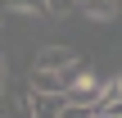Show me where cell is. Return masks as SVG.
<instances>
[{"label": "cell", "mask_w": 122, "mask_h": 118, "mask_svg": "<svg viewBox=\"0 0 122 118\" xmlns=\"http://www.w3.org/2000/svg\"><path fill=\"white\" fill-rule=\"evenodd\" d=\"M72 64H81L72 45H41L36 59H32V68H41V73H59V68H72Z\"/></svg>", "instance_id": "7a4b0ae2"}, {"label": "cell", "mask_w": 122, "mask_h": 118, "mask_svg": "<svg viewBox=\"0 0 122 118\" xmlns=\"http://www.w3.org/2000/svg\"><path fill=\"white\" fill-rule=\"evenodd\" d=\"M68 109V96H45V91H27V118H59Z\"/></svg>", "instance_id": "3957f363"}, {"label": "cell", "mask_w": 122, "mask_h": 118, "mask_svg": "<svg viewBox=\"0 0 122 118\" xmlns=\"http://www.w3.org/2000/svg\"><path fill=\"white\" fill-rule=\"evenodd\" d=\"M59 118H86V109H81V105H68V109H63Z\"/></svg>", "instance_id": "ba28073f"}, {"label": "cell", "mask_w": 122, "mask_h": 118, "mask_svg": "<svg viewBox=\"0 0 122 118\" xmlns=\"http://www.w3.org/2000/svg\"><path fill=\"white\" fill-rule=\"evenodd\" d=\"M100 91H104V82H100V77H95L91 68H81V73H77V82H72V86H68L63 96H68V105H81V109H95Z\"/></svg>", "instance_id": "6da1fadb"}, {"label": "cell", "mask_w": 122, "mask_h": 118, "mask_svg": "<svg viewBox=\"0 0 122 118\" xmlns=\"http://www.w3.org/2000/svg\"><path fill=\"white\" fill-rule=\"evenodd\" d=\"M81 14H91L95 23H113V18H118V0H86Z\"/></svg>", "instance_id": "5b68a950"}, {"label": "cell", "mask_w": 122, "mask_h": 118, "mask_svg": "<svg viewBox=\"0 0 122 118\" xmlns=\"http://www.w3.org/2000/svg\"><path fill=\"white\" fill-rule=\"evenodd\" d=\"M118 118H122V114H118Z\"/></svg>", "instance_id": "8fae6325"}, {"label": "cell", "mask_w": 122, "mask_h": 118, "mask_svg": "<svg viewBox=\"0 0 122 118\" xmlns=\"http://www.w3.org/2000/svg\"><path fill=\"white\" fill-rule=\"evenodd\" d=\"M5 14H45V0H5Z\"/></svg>", "instance_id": "8992f818"}, {"label": "cell", "mask_w": 122, "mask_h": 118, "mask_svg": "<svg viewBox=\"0 0 122 118\" xmlns=\"http://www.w3.org/2000/svg\"><path fill=\"white\" fill-rule=\"evenodd\" d=\"M95 114H104V118H118L122 114V77L104 82V91H100V100H95Z\"/></svg>", "instance_id": "277c9868"}, {"label": "cell", "mask_w": 122, "mask_h": 118, "mask_svg": "<svg viewBox=\"0 0 122 118\" xmlns=\"http://www.w3.org/2000/svg\"><path fill=\"white\" fill-rule=\"evenodd\" d=\"M5 82H9V73H5V55H0V100H5Z\"/></svg>", "instance_id": "9c48e42d"}, {"label": "cell", "mask_w": 122, "mask_h": 118, "mask_svg": "<svg viewBox=\"0 0 122 118\" xmlns=\"http://www.w3.org/2000/svg\"><path fill=\"white\" fill-rule=\"evenodd\" d=\"M77 5L72 0H45V14H54V18H63V14H72Z\"/></svg>", "instance_id": "52a82bcc"}, {"label": "cell", "mask_w": 122, "mask_h": 118, "mask_svg": "<svg viewBox=\"0 0 122 118\" xmlns=\"http://www.w3.org/2000/svg\"><path fill=\"white\" fill-rule=\"evenodd\" d=\"M86 118H104V114H95V109H86Z\"/></svg>", "instance_id": "30bf717a"}]
</instances>
